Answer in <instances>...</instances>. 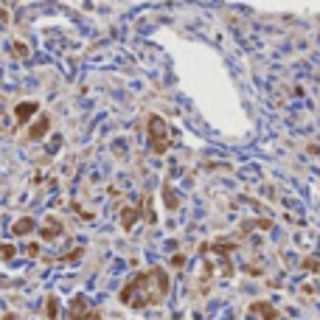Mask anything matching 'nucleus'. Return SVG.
Segmentation results:
<instances>
[{"label": "nucleus", "instance_id": "1", "mask_svg": "<svg viewBox=\"0 0 320 320\" xmlns=\"http://www.w3.org/2000/svg\"><path fill=\"white\" fill-rule=\"evenodd\" d=\"M169 289H172L169 273L163 267H149V270H140L138 275H132L126 281L118 300L132 309H149V306H158L160 300L169 295Z\"/></svg>", "mask_w": 320, "mask_h": 320}, {"label": "nucleus", "instance_id": "2", "mask_svg": "<svg viewBox=\"0 0 320 320\" xmlns=\"http://www.w3.org/2000/svg\"><path fill=\"white\" fill-rule=\"evenodd\" d=\"M146 135H149V149L155 155L169 152V146H172V126H169V121L163 115L152 113L146 118Z\"/></svg>", "mask_w": 320, "mask_h": 320}, {"label": "nucleus", "instance_id": "3", "mask_svg": "<svg viewBox=\"0 0 320 320\" xmlns=\"http://www.w3.org/2000/svg\"><path fill=\"white\" fill-rule=\"evenodd\" d=\"M68 315H70V320H99V318H101V312H99V309H93L90 300H87L84 295H73V298H70Z\"/></svg>", "mask_w": 320, "mask_h": 320}, {"label": "nucleus", "instance_id": "4", "mask_svg": "<svg viewBox=\"0 0 320 320\" xmlns=\"http://www.w3.org/2000/svg\"><path fill=\"white\" fill-rule=\"evenodd\" d=\"M40 113V101H20V104H14V126H25V121L31 118V115Z\"/></svg>", "mask_w": 320, "mask_h": 320}, {"label": "nucleus", "instance_id": "5", "mask_svg": "<svg viewBox=\"0 0 320 320\" xmlns=\"http://www.w3.org/2000/svg\"><path fill=\"white\" fill-rule=\"evenodd\" d=\"M236 250V241H228V239H217V241H208L200 247V253L205 256V253H217L219 259H230V253Z\"/></svg>", "mask_w": 320, "mask_h": 320}, {"label": "nucleus", "instance_id": "6", "mask_svg": "<svg viewBox=\"0 0 320 320\" xmlns=\"http://www.w3.org/2000/svg\"><path fill=\"white\" fill-rule=\"evenodd\" d=\"M62 230H65L62 219H59V217H48L45 222H42V228H40V239L54 241V239H59V236H62Z\"/></svg>", "mask_w": 320, "mask_h": 320}, {"label": "nucleus", "instance_id": "7", "mask_svg": "<svg viewBox=\"0 0 320 320\" xmlns=\"http://www.w3.org/2000/svg\"><path fill=\"white\" fill-rule=\"evenodd\" d=\"M48 129H51V118H48V115H40L34 124L28 126L25 138H28V140H42V138L48 135Z\"/></svg>", "mask_w": 320, "mask_h": 320}, {"label": "nucleus", "instance_id": "8", "mask_svg": "<svg viewBox=\"0 0 320 320\" xmlns=\"http://www.w3.org/2000/svg\"><path fill=\"white\" fill-rule=\"evenodd\" d=\"M140 219V208L138 205H126V208H121V228L129 233V230L135 228V222Z\"/></svg>", "mask_w": 320, "mask_h": 320}, {"label": "nucleus", "instance_id": "9", "mask_svg": "<svg viewBox=\"0 0 320 320\" xmlns=\"http://www.w3.org/2000/svg\"><path fill=\"white\" fill-rule=\"evenodd\" d=\"M34 228H37L34 217H20V219H17V222L12 225V233L17 236V239H20V236H28V233H31Z\"/></svg>", "mask_w": 320, "mask_h": 320}, {"label": "nucleus", "instance_id": "10", "mask_svg": "<svg viewBox=\"0 0 320 320\" xmlns=\"http://www.w3.org/2000/svg\"><path fill=\"white\" fill-rule=\"evenodd\" d=\"M253 315H261L264 320H278V309L273 306V303H264V300H259V303H253L250 306Z\"/></svg>", "mask_w": 320, "mask_h": 320}, {"label": "nucleus", "instance_id": "11", "mask_svg": "<svg viewBox=\"0 0 320 320\" xmlns=\"http://www.w3.org/2000/svg\"><path fill=\"white\" fill-rule=\"evenodd\" d=\"M163 205L169 208V211H177L180 208V197H177V191L172 188V183H163Z\"/></svg>", "mask_w": 320, "mask_h": 320}, {"label": "nucleus", "instance_id": "12", "mask_svg": "<svg viewBox=\"0 0 320 320\" xmlns=\"http://www.w3.org/2000/svg\"><path fill=\"white\" fill-rule=\"evenodd\" d=\"M273 228V219H244L241 222V233L247 230H270Z\"/></svg>", "mask_w": 320, "mask_h": 320}, {"label": "nucleus", "instance_id": "13", "mask_svg": "<svg viewBox=\"0 0 320 320\" xmlns=\"http://www.w3.org/2000/svg\"><path fill=\"white\" fill-rule=\"evenodd\" d=\"M59 315V298L57 295H48L45 298V318L48 320H57Z\"/></svg>", "mask_w": 320, "mask_h": 320}, {"label": "nucleus", "instance_id": "14", "mask_svg": "<svg viewBox=\"0 0 320 320\" xmlns=\"http://www.w3.org/2000/svg\"><path fill=\"white\" fill-rule=\"evenodd\" d=\"M79 259H84V247H76V250L65 253L59 261H62V264H79Z\"/></svg>", "mask_w": 320, "mask_h": 320}, {"label": "nucleus", "instance_id": "15", "mask_svg": "<svg viewBox=\"0 0 320 320\" xmlns=\"http://www.w3.org/2000/svg\"><path fill=\"white\" fill-rule=\"evenodd\" d=\"M300 267H303V270H309V273H318V270H320V259H315V256H306V259L300 261Z\"/></svg>", "mask_w": 320, "mask_h": 320}, {"label": "nucleus", "instance_id": "16", "mask_svg": "<svg viewBox=\"0 0 320 320\" xmlns=\"http://www.w3.org/2000/svg\"><path fill=\"white\" fill-rule=\"evenodd\" d=\"M14 256H17V247H14V244H0V259H3V261H12Z\"/></svg>", "mask_w": 320, "mask_h": 320}, {"label": "nucleus", "instance_id": "17", "mask_svg": "<svg viewBox=\"0 0 320 320\" xmlns=\"http://www.w3.org/2000/svg\"><path fill=\"white\" fill-rule=\"evenodd\" d=\"M219 273L222 275H233V261H230V259H219Z\"/></svg>", "mask_w": 320, "mask_h": 320}, {"label": "nucleus", "instance_id": "18", "mask_svg": "<svg viewBox=\"0 0 320 320\" xmlns=\"http://www.w3.org/2000/svg\"><path fill=\"white\" fill-rule=\"evenodd\" d=\"M12 51H14V54H17L20 59H25V57H28V48H25L23 42H12Z\"/></svg>", "mask_w": 320, "mask_h": 320}, {"label": "nucleus", "instance_id": "19", "mask_svg": "<svg viewBox=\"0 0 320 320\" xmlns=\"http://www.w3.org/2000/svg\"><path fill=\"white\" fill-rule=\"evenodd\" d=\"M169 261H172V267H185V256H183V253H174Z\"/></svg>", "mask_w": 320, "mask_h": 320}, {"label": "nucleus", "instance_id": "20", "mask_svg": "<svg viewBox=\"0 0 320 320\" xmlns=\"http://www.w3.org/2000/svg\"><path fill=\"white\" fill-rule=\"evenodd\" d=\"M146 222L155 225V211H152V197H146Z\"/></svg>", "mask_w": 320, "mask_h": 320}, {"label": "nucleus", "instance_id": "21", "mask_svg": "<svg viewBox=\"0 0 320 320\" xmlns=\"http://www.w3.org/2000/svg\"><path fill=\"white\" fill-rule=\"evenodd\" d=\"M25 253H28L31 259H37V256H40V244H37V241H31V244H25Z\"/></svg>", "mask_w": 320, "mask_h": 320}, {"label": "nucleus", "instance_id": "22", "mask_svg": "<svg viewBox=\"0 0 320 320\" xmlns=\"http://www.w3.org/2000/svg\"><path fill=\"white\" fill-rule=\"evenodd\" d=\"M244 273H250V275H261V264H244Z\"/></svg>", "mask_w": 320, "mask_h": 320}, {"label": "nucleus", "instance_id": "23", "mask_svg": "<svg viewBox=\"0 0 320 320\" xmlns=\"http://www.w3.org/2000/svg\"><path fill=\"white\" fill-rule=\"evenodd\" d=\"M0 23H9V9L6 6H0Z\"/></svg>", "mask_w": 320, "mask_h": 320}, {"label": "nucleus", "instance_id": "24", "mask_svg": "<svg viewBox=\"0 0 320 320\" xmlns=\"http://www.w3.org/2000/svg\"><path fill=\"white\" fill-rule=\"evenodd\" d=\"M0 320H23V318H20L17 312H6V315H3V318H0Z\"/></svg>", "mask_w": 320, "mask_h": 320}]
</instances>
